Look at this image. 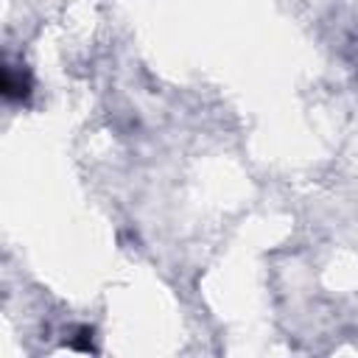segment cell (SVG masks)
Listing matches in <instances>:
<instances>
[{
	"label": "cell",
	"instance_id": "cell-1",
	"mask_svg": "<svg viewBox=\"0 0 358 358\" xmlns=\"http://www.w3.org/2000/svg\"><path fill=\"white\" fill-rule=\"evenodd\" d=\"M3 95L8 101H28L31 95V76L25 70H14L11 64L3 67Z\"/></svg>",
	"mask_w": 358,
	"mask_h": 358
},
{
	"label": "cell",
	"instance_id": "cell-2",
	"mask_svg": "<svg viewBox=\"0 0 358 358\" xmlns=\"http://www.w3.org/2000/svg\"><path fill=\"white\" fill-rule=\"evenodd\" d=\"M70 347L73 350H81V352H95V347H92V327H81L78 330V338H73Z\"/></svg>",
	"mask_w": 358,
	"mask_h": 358
}]
</instances>
